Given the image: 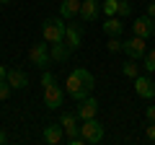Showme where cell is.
<instances>
[{"label": "cell", "mask_w": 155, "mask_h": 145, "mask_svg": "<svg viewBox=\"0 0 155 145\" xmlns=\"http://www.w3.org/2000/svg\"><path fill=\"white\" fill-rule=\"evenodd\" d=\"M93 86H96L93 72L85 70V67H78V70H72L70 75H67V80H65V93H70L75 101H83L85 96L93 93Z\"/></svg>", "instance_id": "1"}, {"label": "cell", "mask_w": 155, "mask_h": 145, "mask_svg": "<svg viewBox=\"0 0 155 145\" xmlns=\"http://www.w3.org/2000/svg\"><path fill=\"white\" fill-rule=\"evenodd\" d=\"M41 36H44L47 44H57V42H65V18H47L41 23Z\"/></svg>", "instance_id": "2"}, {"label": "cell", "mask_w": 155, "mask_h": 145, "mask_svg": "<svg viewBox=\"0 0 155 145\" xmlns=\"http://www.w3.org/2000/svg\"><path fill=\"white\" fill-rule=\"evenodd\" d=\"M80 137L85 140V143L91 145H98L101 140H104V124H98V119H83V124H80Z\"/></svg>", "instance_id": "3"}, {"label": "cell", "mask_w": 155, "mask_h": 145, "mask_svg": "<svg viewBox=\"0 0 155 145\" xmlns=\"http://www.w3.org/2000/svg\"><path fill=\"white\" fill-rule=\"evenodd\" d=\"M28 62L36 67H41V70H47V65L52 62L49 57V44L47 42H36V44L31 47V52H28Z\"/></svg>", "instance_id": "4"}, {"label": "cell", "mask_w": 155, "mask_h": 145, "mask_svg": "<svg viewBox=\"0 0 155 145\" xmlns=\"http://www.w3.org/2000/svg\"><path fill=\"white\" fill-rule=\"evenodd\" d=\"M122 52L129 60H142L145 52H147V44H145V39H140V36H132V39H127L122 44Z\"/></svg>", "instance_id": "5"}, {"label": "cell", "mask_w": 155, "mask_h": 145, "mask_svg": "<svg viewBox=\"0 0 155 145\" xmlns=\"http://www.w3.org/2000/svg\"><path fill=\"white\" fill-rule=\"evenodd\" d=\"M62 101H65V91H62L57 83H49L44 88V106L47 109H60Z\"/></svg>", "instance_id": "6"}, {"label": "cell", "mask_w": 155, "mask_h": 145, "mask_svg": "<svg viewBox=\"0 0 155 145\" xmlns=\"http://www.w3.org/2000/svg\"><path fill=\"white\" fill-rule=\"evenodd\" d=\"M98 114V99H91L85 96L83 101H78V119L83 122V119H93Z\"/></svg>", "instance_id": "7"}, {"label": "cell", "mask_w": 155, "mask_h": 145, "mask_svg": "<svg viewBox=\"0 0 155 145\" xmlns=\"http://www.w3.org/2000/svg\"><path fill=\"white\" fill-rule=\"evenodd\" d=\"M134 93L142 99H155V80L147 75H137L134 78Z\"/></svg>", "instance_id": "8"}, {"label": "cell", "mask_w": 155, "mask_h": 145, "mask_svg": "<svg viewBox=\"0 0 155 145\" xmlns=\"http://www.w3.org/2000/svg\"><path fill=\"white\" fill-rule=\"evenodd\" d=\"M65 44L70 47L72 52L83 44V29L78 26V23H65Z\"/></svg>", "instance_id": "9"}, {"label": "cell", "mask_w": 155, "mask_h": 145, "mask_svg": "<svg viewBox=\"0 0 155 145\" xmlns=\"http://www.w3.org/2000/svg\"><path fill=\"white\" fill-rule=\"evenodd\" d=\"M60 124H62V130H65L67 140H72V137H78V135H80V127H78V114L65 112V114H62V119H60Z\"/></svg>", "instance_id": "10"}, {"label": "cell", "mask_w": 155, "mask_h": 145, "mask_svg": "<svg viewBox=\"0 0 155 145\" xmlns=\"http://www.w3.org/2000/svg\"><path fill=\"white\" fill-rule=\"evenodd\" d=\"M150 26H153V18L145 13V16H140L137 21L132 23V31H134V36H140V39H150V36H153Z\"/></svg>", "instance_id": "11"}, {"label": "cell", "mask_w": 155, "mask_h": 145, "mask_svg": "<svg viewBox=\"0 0 155 145\" xmlns=\"http://www.w3.org/2000/svg\"><path fill=\"white\" fill-rule=\"evenodd\" d=\"M41 137H44V143H49V145H60L62 137H65V130H62V124H47L44 132H41Z\"/></svg>", "instance_id": "12"}, {"label": "cell", "mask_w": 155, "mask_h": 145, "mask_svg": "<svg viewBox=\"0 0 155 145\" xmlns=\"http://www.w3.org/2000/svg\"><path fill=\"white\" fill-rule=\"evenodd\" d=\"M75 16H80V0H62L60 3V18L70 21Z\"/></svg>", "instance_id": "13"}, {"label": "cell", "mask_w": 155, "mask_h": 145, "mask_svg": "<svg viewBox=\"0 0 155 145\" xmlns=\"http://www.w3.org/2000/svg\"><path fill=\"white\" fill-rule=\"evenodd\" d=\"M5 80L11 83V88H16V91H23V88L28 86V75H26L23 70H8Z\"/></svg>", "instance_id": "14"}, {"label": "cell", "mask_w": 155, "mask_h": 145, "mask_svg": "<svg viewBox=\"0 0 155 145\" xmlns=\"http://www.w3.org/2000/svg\"><path fill=\"white\" fill-rule=\"evenodd\" d=\"M80 18L96 21L98 18V0H80Z\"/></svg>", "instance_id": "15"}, {"label": "cell", "mask_w": 155, "mask_h": 145, "mask_svg": "<svg viewBox=\"0 0 155 145\" xmlns=\"http://www.w3.org/2000/svg\"><path fill=\"white\" fill-rule=\"evenodd\" d=\"M104 31H106V36H122L124 34V23L119 21V16H106Z\"/></svg>", "instance_id": "16"}, {"label": "cell", "mask_w": 155, "mask_h": 145, "mask_svg": "<svg viewBox=\"0 0 155 145\" xmlns=\"http://www.w3.org/2000/svg\"><path fill=\"white\" fill-rule=\"evenodd\" d=\"M70 52H72V49L65 44V42H57V44H49V57H52L54 62H65L67 57H70Z\"/></svg>", "instance_id": "17"}, {"label": "cell", "mask_w": 155, "mask_h": 145, "mask_svg": "<svg viewBox=\"0 0 155 145\" xmlns=\"http://www.w3.org/2000/svg\"><path fill=\"white\" fill-rule=\"evenodd\" d=\"M132 3H129V0H119V8H116V16L119 18H129L132 16Z\"/></svg>", "instance_id": "18"}, {"label": "cell", "mask_w": 155, "mask_h": 145, "mask_svg": "<svg viewBox=\"0 0 155 145\" xmlns=\"http://www.w3.org/2000/svg\"><path fill=\"white\" fill-rule=\"evenodd\" d=\"M116 8H119V0H104L101 11H104L106 16H116Z\"/></svg>", "instance_id": "19"}, {"label": "cell", "mask_w": 155, "mask_h": 145, "mask_svg": "<svg viewBox=\"0 0 155 145\" xmlns=\"http://www.w3.org/2000/svg\"><path fill=\"white\" fill-rule=\"evenodd\" d=\"M122 72H124V75H127V78H137V75H140V70H137V62H124V67H122Z\"/></svg>", "instance_id": "20"}, {"label": "cell", "mask_w": 155, "mask_h": 145, "mask_svg": "<svg viewBox=\"0 0 155 145\" xmlns=\"http://www.w3.org/2000/svg\"><path fill=\"white\" fill-rule=\"evenodd\" d=\"M142 62H145V70H150V72H155V49H150V52H145V57H142Z\"/></svg>", "instance_id": "21"}, {"label": "cell", "mask_w": 155, "mask_h": 145, "mask_svg": "<svg viewBox=\"0 0 155 145\" xmlns=\"http://www.w3.org/2000/svg\"><path fill=\"white\" fill-rule=\"evenodd\" d=\"M122 44L124 42L119 39V36H109V44L106 47H109V52H122Z\"/></svg>", "instance_id": "22"}, {"label": "cell", "mask_w": 155, "mask_h": 145, "mask_svg": "<svg viewBox=\"0 0 155 145\" xmlns=\"http://www.w3.org/2000/svg\"><path fill=\"white\" fill-rule=\"evenodd\" d=\"M11 83H8V80H0V101H5L8 96H11Z\"/></svg>", "instance_id": "23"}, {"label": "cell", "mask_w": 155, "mask_h": 145, "mask_svg": "<svg viewBox=\"0 0 155 145\" xmlns=\"http://www.w3.org/2000/svg\"><path fill=\"white\" fill-rule=\"evenodd\" d=\"M39 83H41V88H47L49 83H54V75H52L49 70H44V75H41V80H39Z\"/></svg>", "instance_id": "24"}, {"label": "cell", "mask_w": 155, "mask_h": 145, "mask_svg": "<svg viewBox=\"0 0 155 145\" xmlns=\"http://www.w3.org/2000/svg\"><path fill=\"white\" fill-rule=\"evenodd\" d=\"M145 137L155 143V122H150V124H147V130H145Z\"/></svg>", "instance_id": "25"}, {"label": "cell", "mask_w": 155, "mask_h": 145, "mask_svg": "<svg viewBox=\"0 0 155 145\" xmlns=\"http://www.w3.org/2000/svg\"><path fill=\"white\" fill-rule=\"evenodd\" d=\"M145 117H147V122H155V104H150V106H147Z\"/></svg>", "instance_id": "26"}, {"label": "cell", "mask_w": 155, "mask_h": 145, "mask_svg": "<svg viewBox=\"0 0 155 145\" xmlns=\"http://www.w3.org/2000/svg\"><path fill=\"white\" fill-rule=\"evenodd\" d=\"M147 16H150V18H155V0L147 5Z\"/></svg>", "instance_id": "27"}, {"label": "cell", "mask_w": 155, "mask_h": 145, "mask_svg": "<svg viewBox=\"0 0 155 145\" xmlns=\"http://www.w3.org/2000/svg\"><path fill=\"white\" fill-rule=\"evenodd\" d=\"M8 143V135H5V130H0V145H5Z\"/></svg>", "instance_id": "28"}, {"label": "cell", "mask_w": 155, "mask_h": 145, "mask_svg": "<svg viewBox=\"0 0 155 145\" xmlns=\"http://www.w3.org/2000/svg\"><path fill=\"white\" fill-rule=\"evenodd\" d=\"M5 75H8V70H5L3 65H0V80H5Z\"/></svg>", "instance_id": "29"}, {"label": "cell", "mask_w": 155, "mask_h": 145, "mask_svg": "<svg viewBox=\"0 0 155 145\" xmlns=\"http://www.w3.org/2000/svg\"><path fill=\"white\" fill-rule=\"evenodd\" d=\"M150 31H153V36H155V18H153V26H150Z\"/></svg>", "instance_id": "30"}, {"label": "cell", "mask_w": 155, "mask_h": 145, "mask_svg": "<svg viewBox=\"0 0 155 145\" xmlns=\"http://www.w3.org/2000/svg\"><path fill=\"white\" fill-rule=\"evenodd\" d=\"M8 3H11V0H0V5H8Z\"/></svg>", "instance_id": "31"}]
</instances>
